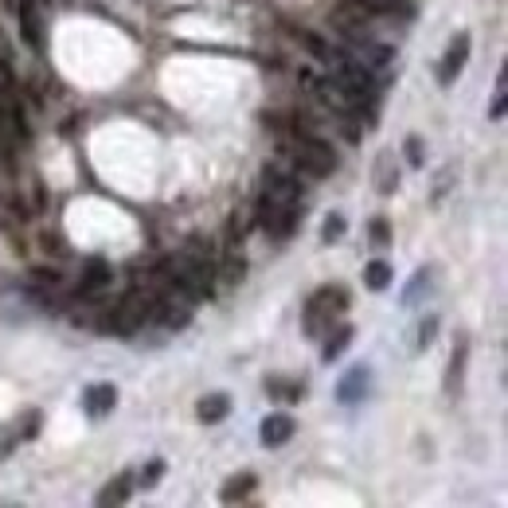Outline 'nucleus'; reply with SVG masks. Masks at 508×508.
I'll return each mask as SVG.
<instances>
[{"label": "nucleus", "mask_w": 508, "mask_h": 508, "mask_svg": "<svg viewBox=\"0 0 508 508\" xmlns=\"http://www.w3.org/2000/svg\"><path fill=\"white\" fill-rule=\"evenodd\" d=\"M161 278L169 282V293H180V298H188L192 306L211 298V262L192 258L188 250L164 258L161 262Z\"/></svg>", "instance_id": "obj_1"}, {"label": "nucleus", "mask_w": 508, "mask_h": 508, "mask_svg": "<svg viewBox=\"0 0 508 508\" xmlns=\"http://www.w3.org/2000/svg\"><path fill=\"white\" fill-rule=\"evenodd\" d=\"M156 306H161V298L149 290H130L122 301H117V309L110 313V332L117 337H133L137 329H145L149 321H156Z\"/></svg>", "instance_id": "obj_2"}, {"label": "nucleus", "mask_w": 508, "mask_h": 508, "mask_svg": "<svg viewBox=\"0 0 508 508\" xmlns=\"http://www.w3.org/2000/svg\"><path fill=\"white\" fill-rule=\"evenodd\" d=\"M286 153L298 161V169H306L313 176H329L332 169H337V153H332L329 141H321V137L313 133H298L286 141Z\"/></svg>", "instance_id": "obj_3"}, {"label": "nucleus", "mask_w": 508, "mask_h": 508, "mask_svg": "<svg viewBox=\"0 0 508 508\" xmlns=\"http://www.w3.org/2000/svg\"><path fill=\"white\" fill-rule=\"evenodd\" d=\"M348 309V293L345 290H321L309 298L306 306V317H301V325H306V337H325V332L332 329V313H345Z\"/></svg>", "instance_id": "obj_4"}, {"label": "nucleus", "mask_w": 508, "mask_h": 508, "mask_svg": "<svg viewBox=\"0 0 508 508\" xmlns=\"http://www.w3.org/2000/svg\"><path fill=\"white\" fill-rule=\"evenodd\" d=\"M301 219V208L298 203H278V200H258V227L270 234V239H290L293 227Z\"/></svg>", "instance_id": "obj_5"}, {"label": "nucleus", "mask_w": 508, "mask_h": 508, "mask_svg": "<svg viewBox=\"0 0 508 508\" xmlns=\"http://www.w3.org/2000/svg\"><path fill=\"white\" fill-rule=\"evenodd\" d=\"M332 24H337V32H345L352 44H360V39H371V32H376V12H371L368 4H360V0H345V4L332 12Z\"/></svg>", "instance_id": "obj_6"}, {"label": "nucleus", "mask_w": 508, "mask_h": 508, "mask_svg": "<svg viewBox=\"0 0 508 508\" xmlns=\"http://www.w3.org/2000/svg\"><path fill=\"white\" fill-rule=\"evenodd\" d=\"M469 32H457L454 39H449V47H446V59L438 63V83L442 86H454L457 83V75L465 71V63H469Z\"/></svg>", "instance_id": "obj_7"}, {"label": "nucleus", "mask_w": 508, "mask_h": 508, "mask_svg": "<svg viewBox=\"0 0 508 508\" xmlns=\"http://www.w3.org/2000/svg\"><path fill=\"white\" fill-rule=\"evenodd\" d=\"M262 195H266V200H278V203H301V184L293 180V176H286V172L270 169Z\"/></svg>", "instance_id": "obj_8"}, {"label": "nucleus", "mask_w": 508, "mask_h": 508, "mask_svg": "<svg viewBox=\"0 0 508 508\" xmlns=\"http://www.w3.org/2000/svg\"><path fill=\"white\" fill-rule=\"evenodd\" d=\"M114 407H117V387H114V384H94V387L83 395V410H86L91 418H106Z\"/></svg>", "instance_id": "obj_9"}, {"label": "nucleus", "mask_w": 508, "mask_h": 508, "mask_svg": "<svg viewBox=\"0 0 508 508\" xmlns=\"http://www.w3.org/2000/svg\"><path fill=\"white\" fill-rule=\"evenodd\" d=\"M368 379H371V371L364 364H356L352 371H345L340 384H337V399H340V403H360L364 391H368Z\"/></svg>", "instance_id": "obj_10"}, {"label": "nucleus", "mask_w": 508, "mask_h": 508, "mask_svg": "<svg viewBox=\"0 0 508 508\" xmlns=\"http://www.w3.org/2000/svg\"><path fill=\"white\" fill-rule=\"evenodd\" d=\"M391 47L387 44H376V39H360L356 47H352V59H356V63H364L368 71H384V67L391 63Z\"/></svg>", "instance_id": "obj_11"}, {"label": "nucleus", "mask_w": 508, "mask_h": 508, "mask_svg": "<svg viewBox=\"0 0 508 508\" xmlns=\"http://www.w3.org/2000/svg\"><path fill=\"white\" fill-rule=\"evenodd\" d=\"M290 438H293V418L290 415H270L266 423H262V446L278 449V446H286Z\"/></svg>", "instance_id": "obj_12"}, {"label": "nucleus", "mask_w": 508, "mask_h": 508, "mask_svg": "<svg viewBox=\"0 0 508 508\" xmlns=\"http://www.w3.org/2000/svg\"><path fill=\"white\" fill-rule=\"evenodd\" d=\"M114 282V270L106 266L102 258H94V262H86V270H83V282H78V293H98V290H106Z\"/></svg>", "instance_id": "obj_13"}, {"label": "nucleus", "mask_w": 508, "mask_h": 508, "mask_svg": "<svg viewBox=\"0 0 508 508\" xmlns=\"http://www.w3.org/2000/svg\"><path fill=\"white\" fill-rule=\"evenodd\" d=\"M130 485H133V473H117L114 481L98 493V504H122V501H130Z\"/></svg>", "instance_id": "obj_14"}, {"label": "nucleus", "mask_w": 508, "mask_h": 508, "mask_svg": "<svg viewBox=\"0 0 508 508\" xmlns=\"http://www.w3.org/2000/svg\"><path fill=\"white\" fill-rule=\"evenodd\" d=\"M195 410H200V418H203L208 426H211V423H223V418L231 415V399H227V395H208Z\"/></svg>", "instance_id": "obj_15"}, {"label": "nucleus", "mask_w": 508, "mask_h": 508, "mask_svg": "<svg viewBox=\"0 0 508 508\" xmlns=\"http://www.w3.org/2000/svg\"><path fill=\"white\" fill-rule=\"evenodd\" d=\"M391 278H395V274H391V266H387V262H368V266H364V286L371 290V293H384L387 286H391Z\"/></svg>", "instance_id": "obj_16"}, {"label": "nucleus", "mask_w": 508, "mask_h": 508, "mask_svg": "<svg viewBox=\"0 0 508 508\" xmlns=\"http://www.w3.org/2000/svg\"><path fill=\"white\" fill-rule=\"evenodd\" d=\"M352 345V325H340V329H332V337L325 340V348H321V360H325V364H332V360L340 356V352H345Z\"/></svg>", "instance_id": "obj_17"}, {"label": "nucleus", "mask_w": 508, "mask_h": 508, "mask_svg": "<svg viewBox=\"0 0 508 508\" xmlns=\"http://www.w3.org/2000/svg\"><path fill=\"white\" fill-rule=\"evenodd\" d=\"M254 485H258V477H254V473H242V477H231V481L227 485H223V493H219V501H242V496H247L250 493V488Z\"/></svg>", "instance_id": "obj_18"}, {"label": "nucleus", "mask_w": 508, "mask_h": 508, "mask_svg": "<svg viewBox=\"0 0 508 508\" xmlns=\"http://www.w3.org/2000/svg\"><path fill=\"white\" fill-rule=\"evenodd\" d=\"M395 184H399V176L391 172V153H379V161H376V188L391 195L395 192Z\"/></svg>", "instance_id": "obj_19"}, {"label": "nucleus", "mask_w": 508, "mask_h": 508, "mask_svg": "<svg viewBox=\"0 0 508 508\" xmlns=\"http://www.w3.org/2000/svg\"><path fill=\"white\" fill-rule=\"evenodd\" d=\"M360 4H368L376 16H395V12L410 16V0H360Z\"/></svg>", "instance_id": "obj_20"}, {"label": "nucleus", "mask_w": 508, "mask_h": 508, "mask_svg": "<svg viewBox=\"0 0 508 508\" xmlns=\"http://www.w3.org/2000/svg\"><path fill=\"white\" fill-rule=\"evenodd\" d=\"M403 153H407V164H410V169H423V161H426V153H423V141H418V137H407V145H403Z\"/></svg>", "instance_id": "obj_21"}, {"label": "nucleus", "mask_w": 508, "mask_h": 508, "mask_svg": "<svg viewBox=\"0 0 508 508\" xmlns=\"http://www.w3.org/2000/svg\"><path fill=\"white\" fill-rule=\"evenodd\" d=\"M345 227H348L345 215H329V219H325V242H337L340 234H345Z\"/></svg>", "instance_id": "obj_22"}, {"label": "nucleus", "mask_w": 508, "mask_h": 508, "mask_svg": "<svg viewBox=\"0 0 508 508\" xmlns=\"http://www.w3.org/2000/svg\"><path fill=\"white\" fill-rule=\"evenodd\" d=\"M161 473H164V462H156V457H153V462L141 469V485H145V488H153L156 481H161Z\"/></svg>", "instance_id": "obj_23"}, {"label": "nucleus", "mask_w": 508, "mask_h": 508, "mask_svg": "<svg viewBox=\"0 0 508 508\" xmlns=\"http://www.w3.org/2000/svg\"><path fill=\"white\" fill-rule=\"evenodd\" d=\"M371 242H376V247H387V242H391L387 219H371Z\"/></svg>", "instance_id": "obj_24"}, {"label": "nucleus", "mask_w": 508, "mask_h": 508, "mask_svg": "<svg viewBox=\"0 0 508 508\" xmlns=\"http://www.w3.org/2000/svg\"><path fill=\"white\" fill-rule=\"evenodd\" d=\"M434 337H438V317H426L423 325H418V348H426Z\"/></svg>", "instance_id": "obj_25"}, {"label": "nucleus", "mask_w": 508, "mask_h": 508, "mask_svg": "<svg viewBox=\"0 0 508 508\" xmlns=\"http://www.w3.org/2000/svg\"><path fill=\"white\" fill-rule=\"evenodd\" d=\"M488 117H493V122H501L504 117V86H496V98H493V106H488Z\"/></svg>", "instance_id": "obj_26"}, {"label": "nucleus", "mask_w": 508, "mask_h": 508, "mask_svg": "<svg viewBox=\"0 0 508 508\" xmlns=\"http://www.w3.org/2000/svg\"><path fill=\"white\" fill-rule=\"evenodd\" d=\"M0 63L12 67V39L4 36V28H0Z\"/></svg>", "instance_id": "obj_27"}, {"label": "nucleus", "mask_w": 508, "mask_h": 508, "mask_svg": "<svg viewBox=\"0 0 508 508\" xmlns=\"http://www.w3.org/2000/svg\"><path fill=\"white\" fill-rule=\"evenodd\" d=\"M0 223H4V215H0Z\"/></svg>", "instance_id": "obj_28"}]
</instances>
